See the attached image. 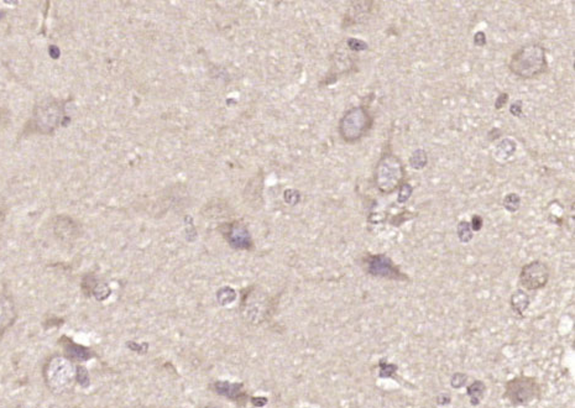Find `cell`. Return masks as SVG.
I'll return each instance as SVG.
<instances>
[{"mask_svg": "<svg viewBox=\"0 0 575 408\" xmlns=\"http://www.w3.org/2000/svg\"><path fill=\"white\" fill-rule=\"evenodd\" d=\"M508 70L521 80H534L548 71L547 50L533 42L519 47L508 61Z\"/></svg>", "mask_w": 575, "mask_h": 408, "instance_id": "obj_1", "label": "cell"}, {"mask_svg": "<svg viewBox=\"0 0 575 408\" xmlns=\"http://www.w3.org/2000/svg\"><path fill=\"white\" fill-rule=\"evenodd\" d=\"M406 168L402 160L392 151H385L380 156L374 171V183L382 194H391L405 182Z\"/></svg>", "mask_w": 575, "mask_h": 408, "instance_id": "obj_2", "label": "cell"}, {"mask_svg": "<svg viewBox=\"0 0 575 408\" xmlns=\"http://www.w3.org/2000/svg\"><path fill=\"white\" fill-rule=\"evenodd\" d=\"M374 126V115L368 107L358 105L344 113L339 122L340 138L348 144L359 143Z\"/></svg>", "mask_w": 575, "mask_h": 408, "instance_id": "obj_3", "label": "cell"}, {"mask_svg": "<svg viewBox=\"0 0 575 408\" xmlns=\"http://www.w3.org/2000/svg\"><path fill=\"white\" fill-rule=\"evenodd\" d=\"M44 375L47 387L55 393H63L73 387L77 370L68 357L56 355L47 361Z\"/></svg>", "mask_w": 575, "mask_h": 408, "instance_id": "obj_4", "label": "cell"}, {"mask_svg": "<svg viewBox=\"0 0 575 408\" xmlns=\"http://www.w3.org/2000/svg\"><path fill=\"white\" fill-rule=\"evenodd\" d=\"M503 398L512 406H527L542 397V386L532 376H516L506 381Z\"/></svg>", "mask_w": 575, "mask_h": 408, "instance_id": "obj_5", "label": "cell"}, {"mask_svg": "<svg viewBox=\"0 0 575 408\" xmlns=\"http://www.w3.org/2000/svg\"><path fill=\"white\" fill-rule=\"evenodd\" d=\"M361 266L368 275L375 278L406 282L410 277L385 254H366L361 259Z\"/></svg>", "mask_w": 575, "mask_h": 408, "instance_id": "obj_6", "label": "cell"}, {"mask_svg": "<svg viewBox=\"0 0 575 408\" xmlns=\"http://www.w3.org/2000/svg\"><path fill=\"white\" fill-rule=\"evenodd\" d=\"M549 278V266L540 260H533L522 266L519 271L518 282L524 291H539L548 285Z\"/></svg>", "mask_w": 575, "mask_h": 408, "instance_id": "obj_7", "label": "cell"}, {"mask_svg": "<svg viewBox=\"0 0 575 408\" xmlns=\"http://www.w3.org/2000/svg\"><path fill=\"white\" fill-rule=\"evenodd\" d=\"M270 301L263 294L256 291H250L245 294L241 303V314L247 323L260 324L267 317Z\"/></svg>", "mask_w": 575, "mask_h": 408, "instance_id": "obj_8", "label": "cell"}, {"mask_svg": "<svg viewBox=\"0 0 575 408\" xmlns=\"http://www.w3.org/2000/svg\"><path fill=\"white\" fill-rule=\"evenodd\" d=\"M225 235L228 243L234 249L249 250L251 247L252 241L249 231H247V229L244 225L239 224V223H233V224L228 225Z\"/></svg>", "mask_w": 575, "mask_h": 408, "instance_id": "obj_9", "label": "cell"}, {"mask_svg": "<svg viewBox=\"0 0 575 408\" xmlns=\"http://www.w3.org/2000/svg\"><path fill=\"white\" fill-rule=\"evenodd\" d=\"M17 312L14 303L7 294L0 293V333L7 330L14 323Z\"/></svg>", "mask_w": 575, "mask_h": 408, "instance_id": "obj_10", "label": "cell"}, {"mask_svg": "<svg viewBox=\"0 0 575 408\" xmlns=\"http://www.w3.org/2000/svg\"><path fill=\"white\" fill-rule=\"evenodd\" d=\"M374 4H375L374 2L353 3V5L350 7L349 12L347 14L348 21L352 23V25L364 23V21L368 19L369 15H371V13H373Z\"/></svg>", "mask_w": 575, "mask_h": 408, "instance_id": "obj_11", "label": "cell"}, {"mask_svg": "<svg viewBox=\"0 0 575 408\" xmlns=\"http://www.w3.org/2000/svg\"><path fill=\"white\" fill-rule=\"evenodd\" d=\"M214 391L218 394L224 397H228L231 401H239L241 397H244L241 383H233L228 381H218L214 383Z\"/></svg>", "mask_w": 575, "mask_h": 408, "instance_id": "obj_12", "label": "cell"}, {"mask_svg": "<svg viewBox=\"0 0 575 408\" xmlns=\"http://www.w3.org/2000/svg\"><path fill=\"white\" fill-rule=\"evenodd\" d=\"M510 304L513 312L519 317H522L531 304V298L524 289H517L511 296Z\"/></svg>", "mask_w": 575, "mask_h": 408, "instance_id": "obj_13", "label": "cell"}, {"mask_svg": "<svg viewBox=\"0 0 575 408\" xmlns=\"http://www.w3.org/2000/svg\"><path fill=\"white\" fill-rule=\"evenodd\" d=\"M486 392V386L482 382L481 380H475L468 386L466 388V393H468L469 398H470V403L473 406H479L480 402L484 398V394Z\"/></svg>", "mask_w": 575, "mask_h": 408, "instance_id": "obj_14", "label": "cell"}, {"mask_svg": "<svg viewBox=\"0 0 575 408\" xmlns=\"http://www.w3.org/2000/svg\"><path fill=\"white\" fill-rule=\"evenodd\" d=\"M516 143L511 139H505L501 143L497 144L495 149V156L498 160H507L515 154L516 151Z\"/></svg>", "mask_w": 575, "mask_h": 408, "instance_id": "obj_15", "label": "cell"}, {"mask_svg": "<svg viewBox=\"0 0 575 408\" xmlns=\"http://www.w3.org/2000/svg\"><path fill=\"white\" fill-rule=\"evenodd\" d=\"M456 235H458L459 240L463 244H468L473 240L474 238V231L471 229L470 223L466 220H460L456 225Z\"/></svg>", "mask_w": 575, "mask_h": 408, "instance_id": "obj_16", "label": "cell"}, {"mask_svg": "<svg viewBox=\"0 0 575 408\" xmlns=\"http://www.w3.org/2000/svg\"><path fill=\"white\" fill-rule=\"evenodd\" d=\"M408 162H410L411 167H412L413 170H423V168L427 166V163H428L427 152L424 151L423 149L416 150V151H413L412 155L410 156Z\"/></svg>", "mask_w": 575, "mask_h": 408, "instance_id": "obj_17", "label": "cell"}, {"mask_svg": "<svg viewBox=\"0 0 575 408\" xmlns=\"http://www.w3.org/2000/svg\"><path fill=\"white\" fill-rule=\"evenodd\" d=\"M66 350H67L68 355H70L72 359L76 360H87L89 356H91V352L88 351V349H86V347L81 345H77V344L71 343L70 340L67 341Z\"/></svg>", "mask_w": 575, "mask_h": 408, "instance_id": "obj_18", "label": "cell"}, {"mask_svg": "<svg viewBox=\"0 0 575 408\" xmlns=\"http://www.w3.org/2000/svg\"><path fill=\"white\" fill-rule=\"evenodd\" d=\"M503 208L507 210L508 213H516L517 210L521 207V198L517 193H508L507 196L503 198Z\"/></svg>", "mask_w": 575, "mask_h": 408, "instance_id": "obj_19", "label": "cell"}, {"mask_svg": "<svg viewBox=\"0 0 575 408\" xmlns=\"http://www.w3.org/2000/svg\"><path fill=\"white\" fill-rule=\"evenodd\" d=\"M235 298H236L235 291H234L233 288H230V287H224V288H220L217 293L218 302L220 304H223V306H225V304L233 303V302L235 301Z\"/></svg>", "mask_w": 575, "mask_h": 408, "instance_id": "obj_20", "label": "cell"}, {"mask_svg": "<svg viewBox=\"0 0 575 408\" xmlns=\"http://www.w3.org/2000/svg\"><path fill=\"white\" fill-rule=\"evenodd\" d=\"M379 367H380V377L382 378H387V377H394L395 373L397 372V366L394 364H390V362L385 361L384 359L380 361L379 364Z\"/></svg>", "mask_w": 575, "mask_h": 408, "instance_id": "obj_21", "label": "cell"}, {"mask_svg": "<svg viewBox=\"0 0 575 408\" xmlns=\"http://www.w3.org/2000/svg\"><path fill=\"white\" fill-rule=\"evenodd\" d=\"M412 193H413V187L411 186L410 183L403 182V183L400 186V188H398L397 202H398V203H400V204L406 203V202H407L408 199L411 198V196H412Z\"/></svg>", "mask_w": 575, "mask_h": 408, "instance_id": "obj_22", "label": "cell"}, {"mask_svg": "<svg viewBox=\"0 0 575 408\" xmlns=\"http://www.w3.org/2000/svg\"><path fill=\"white\" fill-rule=\"evenodd\" d=\"M347 46L352 52H361L368 50V44L359 39H348Z\"/></svg>", "mask_w": 575, "mask_h": 408, "instance_id": "obj_23", "label": "cell"}, {"mask_svg": "<svg viewBox=\"0 0 575 408\" xmlns=\"http://www.w3.org/2000/svg\"><path fill=\"white\" fill-rule=\"evenodd\" d=\"M468 382V376L463 372H455L450 378V385L453 388H461Z\"/></svg>", "mask_w": 575, "mask_h": 408, "instance_id": "obj_24", "label": "cell"}, {"mask_svg": "<svg viewBox=\"0 0 575 408\" xmlns=\"http://www.w3.org/2000/svg\"><path fill=\"white\" fill-rule=\"evenodd\" d=\"M93 293L97 297V299L103 301V299H105L110 294V289L108 288L107 285H97L93 288Z\"/></svg>", "mask_w": 575, "mask_h": 408, "instance_id": "obj_25", "label": "cell"}, {"mask_svg": "<svg viewBox=\"0 0 575 408\" xmlns=\"http://www.w3.org/2000/svg\"><path fill=\"white\" fill-rule=\"evenodd\" d=\"M510 113L511 115H513V117L516 118L521 117L522 113H523V104H522V101H516L513 103V104L510 107Z\"/></svg>", "mask_w": 575, "mask_h": 408, "instance_id": "obj_26", "label": "cell"}, {"mask_svg": "<svg viewBox=\"0 0 575 408\" xmlns=\"http://www.w3.org/2000/svg\"><path fill=\"white\" fill-rule=\"evenodd\" d=\"M469 223H470V226L471 229H473V231H480L482 229V225H484V219H482L480 215H473L471 222Z\"/></svg>", "mask_w": 575, "mask_h": 408, "instance_id": "obj_27", "label": "cell"}, {"mask_svg": "<svg viewBox=\"0 0 575 408\" xmlns=\"http://www.w3.org/2000/svg\"><path fill=\"white\" fill-rule=\"evenodd\" d=\"M508 101V94L507 93H500L498 94V97L496 98L495 101V109L496 110H501L503 107L506 105V103Z\"/></svg>", "mask_w": 575, "mask_h": 408, "instance_id": "obj_28", "label": "cell"}, {"mask_svg": "<svg viewBox=\"0 0 575 408\" xmlns=\"http://www.w3.org/2000/svg\"><path fill=\"white\" fill-rule=\"evenodd\" d=\"M474 44L479 47L485 46V45H486V35H485V33L477 31L475 35H474Z\"/></svg>", "mask_w": 575, "mask_h": 408, "instance_id": "obj_29", "label": "cell"}, {"mask_svg": "<svg viewBox=\"0 0 575 408\" xmlns=\"http://www.w3.org/2000/svg\"><path fill=\"white\" fill-rule=\"evenodd\" d=\"M284 198H286V201L289 202V203L296 204L298 203V201H300V194L295 191H286Z\"/></svg>", "mask_w": 575, "mask_h": 408, "instance_id": "obj_30", "label": "cell"}, {"mask_svg": "<svg viewBox=\"0 0 575 408\" xmlns=\"http://www.w3.org/2000/svg\"><path fill=\"white\" fill-rule=\"evenodd\" d=\"M49 54H50V56L52 57V59L57 60L60 57L61 51H60L59 47L56 46V45H51V46L49 47Z\"/></svg>", "mask_w": 575, "mask_h": 408, "instance_id": "obj_31", "label": "cell"}, {"mask_svg": "<svg viewBox=\"0 0 575 408\" xmlns=\"http://www.w3.org/2000/svg\"><path fill=\"white\" fill-rule=\"evenodd\" d=\"M437 403L440 404V406H445V404L450 403V396L449 394H440V396L437 397Z\"/></svg>", "mask_w": 575, "mask_h": 408, "instance_id": "obj_32", "label": "cell"}, {"mask_svg": "<svg viewBox=\"0 0 575 408\" xmlns=\"http://www.w3.org/2000/svg\"><path fill=\"white\" fill-rule=\"evenodd\" d=\"M205 408H220V407H218V406H208V407H205Z\"/></svg>", "mask_w": 575, "mask_h": 408, "instance_id": "obj_33", "label": "cell"}, {"mask_svg": "<svg viewBox=\"0 0 575 408\" xmlns=\"http://www.w3.org/2000/svg\"><path fill=\"white\" fill-rule=\"evenodd\" d=\"M0 18H2V13H0Z\"/></svg>", "mask_w": 575, "mask_h": 408, "instance_id": "obj_34", "label": "cell"}]
</instances>
